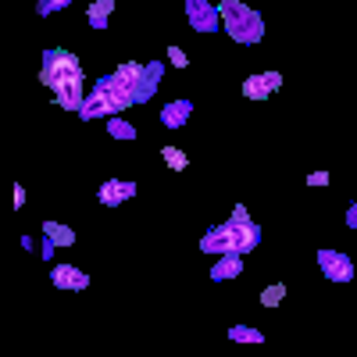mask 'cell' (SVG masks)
Listing matches in <instances>:
<instances>
[{"instance_id": "obj_12", "label": "cell", "mask_w": 357, "mask_h": 357, "mask_svg": "<svg viewBox=\"0 0 357 357\" xmlns=\"http://www.w3.org/2000/svg\"><path fill=\"white\" fill-rule=\"evenodd\" d=\"M100 114H114V107L107 104V97H104L100 89L93 86V89L86 93V100H82V111H79V118H82V122H93V118H100Z\"/></svg>"}, {"instance_id": "obj_7", "label": "cell", "mask_w": 357, "mask_h": 357, "mask_svg": "<svg viewBox=\"0 0 357 357\" xmlns=\"http://www.w3.org/2000/svg\"><path fill=\"white\" fill-rule=\"evenodd\" d=\"M161 75H165V65H161V61L143 65V75H139V79H136V86H132V97H136V104H146V100L154 97V89H158Z\"/></svg>"}, {"instance_id": "obj_21", "label": "cell", "mask_w": 357, "mask_h": 357, "mask_svg": "<svg viewBox=\"0 0 357 357\" xmlns=\"http://www.w3.org/2000/svg\"><path fill=\"white\" fill-rule=\"evenodd\" d=\"M282 296H286V286H282V282L268 286V289L261 293V307H279V304H282Z\"/></svg>"}, {"instance_id": "obj_27", "label": "cell", "mask_w": 357, "mask_h": 357, "mask_svg": "<svg viewBox=\"0 0 357 357\" xmlns=\"http://www.w3.org/2000/svg\"><path fill=\"white\" fill-rule=\"evenodd\" d=\"M229 222H250V215H247V207L240 204V207H232V218Z\"/></svg>"}, {"instance_id": "obj_3", "label": "cell", "mask_w": 357, "mask_h": 357, "mask_svg": "<svg viewBox=\"0 0 357 357\" xmlns=\"http://www.w3.org/2000/svg\"><path fill=\"white\" fill-rule=\"evenodd\" d=\"M97 89H100V93L107 97V104L114 107V114L136 104V97H132V86H129V82H126L122 75H118V72H111V75L97 79Z\"/></svg>"}, {"instance_id": "obj_8", "label": "cell", "mask_w": 357, "mask_h": 357, "mask_svg": "<svg viewBox=\"0 0 357 357\" xmlns=\"http://www.w3.org/2000/svg\"><path fill=\"white\" fill-rule=\"evenodd\" d=\"M50 282H54L57 289H72V293H82V289L89 286V275L82 272V268H75V264H57L54 272H50Z\"/></svg>"}, {"instance_id": "obj_29", "label": "cell", "mask_w": 357, "mask_h": 357, "mask_svg": "<svg viewBox=\"0 0 357 357\" xmlns=\"http://www.w3.org/2000/svg\"><path fill=\"white\" fill-rule=\"evenodd\" d=\"M347 229H357V204L347 211Z\"/></svg>"}, {"instance_id": "obj_13", "label": "cell", "mask_w": 357, "mask_h": 357, "mask_svg": "<svg viewBox=\"0 0 357 357\" xmlns=\"http://www.w3.org/2000/svg\"><path fill=\"white\" fill-rule=\"evenodd\" d=\"M190 114H193V104H190V100H172V104H165V111H161V126H165V129H183Z\"/></svg>"}, {"instance_id": "obj_10", "label": "cell", "mask_w": 357, "mask_h": 357, "mask_svg": "<svg viewBox=\"0 0 357 357\" xmlns=\"http://www.w3.org/2000/svg\"><path fill=\"white\" fill-rule=\"evenodd\" d=\"M129 197H136V183H126V178H107V183L100 186V193H97V200L104 207H118Z\"/></svg>"}, {"instance_id": "obj_19", "label": "cell", "mask_w": 357, "mask_h": 357, "mask_svg": "<svg viewBox=\"0 0 357 357\" xmlns=\"http://www.w3.org/2000/svg\"><path fill=\"white\" fill-rule=\"evenodd\" d=\"M161 158H165V165H168L172 172H186V165H190L186 151H178V146H165V151H161Z\"/></svg>"}, {"instance_id": "obj_15", "label": "cell", "mask_w": 357, "mask_h": 357, "mask_svg": "<svg viewBox=\"0 0 357 357\" xmlns=\"http://www.w3.org/2000/svg\"><path fill=\"white\" fill-rule=\"evenodd\" d=\"M111 11H114V0H93V4L86 8V22H89V29H107Z\"/></svg>"}, {"instance_id": "obj_17", "label": "cell", "mask_w": 357, "mask_h": 357, "mask_svg": "<svg viewBox=\"0 0 357 357\" xmlns=\"http://www.w3.org/2000/svg\"><path fill=\"white\" fill-rule=\"evenodd\" d=\"M243 97L247 100H268V97H272V89H268L264 75H247L243 79Z\"/></svg>"}, {"instance_id": "obj_6", "label": "cell", "mask_w": 357, "mask_h": 357, "mask_svg": "<svg viewBox=\"0 0 357 357\" xmlns=\"http://www.w3.org/2000/svg\"><path fill=\"white\" fill-rule=\"evenodd\" d=\"M200 250H204V254H215V257L232 254V225L225 222V225L207 229V232L200 236Z\"/></svg>"}, {"instance_id": "obj_20", "label": "cell", "mask_w": 357, "mask_h": 357, "mask_svg": "<svg viewBox=\"0 0 357 357\" xmlns=\"http://www.w3.org/2000/svg\"><path fill=\"white\" fill-rule=\"evenodd\" d=\"M229 336L240 340V343H264V333L261 329H250V325H232Z\"/></svg>"}, {"instance_id": "obj_24", "label": "cell", "mask_w": 357, "mask_h": 357, "mask_svg": "<svg viewBox=\"0 0 357 357\" xmlns=\"http://www.w3.org/2000/svg\"><path fill=\"white\" fill-rule=\"evenodd\" d=\"M168 61H172L175 68H186V65H190V57H186L183 47H175V43H172V47H168Z\"/></svg>"}, {"instance_id": "obj_16", "label": "cell", "mask_w": 357, "mask_h": 357, "mask_svg": "<svg viewBox=\"0 0 357 357\" xmlns=\"http://www.w3.org/2000/svg\"><path fill=\"white\" fill-rule=\"evenodd\" d=\"M43 236L54 243V247H72L75 243V232L61 222H43Z\"/></svg>"}, {"instance_id": "obj_2", "label": "cell", "mask_w": 357, "mask_h": 357, "mask_svg": "<svg viewBox=\"0 0 357 357\" xmlns=\"http://www.w3.org/2000/svg\"><path fill=\"white\" fill-rule=\"evenodd\" d=\"M40 82L50 89L61 86V82H82V65H79V57L61 50V47H54L43 54V68H40Z\"/></svg>"}, {"instance_id": "obj_14", "label": "cell", "mask_w": 357, "mask_h": 357, "mask_svg": "<svg viewBox=\"0 0 357 357\" xmlns=\"http://www.w3.org/2000/svg\"><path fill=\"white\" fill-rule=\"evenodd\" d=\"M240 272H243V257L240 254H222L215 261V268H211V279L215 282H225V279H236Z\"/></svg>"}, {"instance_id": "obj_25", "label": "cell", "mask_w": 357, "mask_h": 357, "mask_svg": "<svg viewBox=\"0 0 357 357\" xmlns=\"http://www.w3.org/2000/svg\"><path fill=\"white\" fill-rule=\"evenodd\" d=\"M264 82H268V89H282V72H264Z\"/></svg>"}, {"instance_id": "obj_28", "label": "cell", "mask_w": 357, "mask_h": 357, "mask_svg": "<svg viewBox=\"0 0 357 357\" xmlns=\"http://www.w3.org/2000/svg\"><path fill=\"white\" fill-rule=\"evenodd\" d=\"M22 204H25V186H22V183H15V211H18Z\"/></svg>"}, {"instance_id": "obj_9", "label": "cell", "mask_w": 357, "mask_h": 357, "mask_svg": "<svg viewBox=\"0 0 357 357\" xmlns=\"http://www.w3.org/2000/svg\"><path fill=\"white\" fill-rule=\"evenodd\" d=\"M232 225V254H250L261 243V229L254 222H229Z\"/></svg>"}, {"instance_id": "obj_1", "label": "cell", "mask_w": 357, "mask_h": 357, "mask_svg": "<svg viewBox=\"0 0 357 357\" xmlns=\"http://www.w3.org/2000/svg\"><path fill=\"white\" fill-rule=\"evenodd\" d=\"M218 18L236 43H261L264 36V18L254 8H247L243 0H218Z\"/></svg>"}, {"instance_id": "obj_4", "label": "cell", "mask_w": 357, "mask_h": 357, "mask_svg": "<svg viewBox=\"0 0 357 357\" xmlns=\"http://www.w3.org/2000/svg\"><path fill=\"white\" fill-rule=\"evenodd\" d=\"M186 22H190V29H197V33H215V29L222 25L218 4H211V0H186Z\"/></svg>"}, {"instance_id": "obj_5", "label": "cell", "mask_w": 357, "mask_h": 357, "mask_svg": "<svg viewBox=\"0 0 357 357\" xmlns=\"http://www.w3.org/2000/svg\"><path fill=\"white\" fill-rule=\"evenodd\" d=\"M318 268L325 272V279H333V282H350L354 279V261L340 250H318Z\"/></svg>"}, {"instance_id": "obj_18", "label": "cell", "mask_w": 357, "mask_h": 357, "mask_svg": "<svg viewBox=\"0 0 357 357\" xmlns=\"http://www.w3.org/2000/svg\"><path fill=\"white\" fill-rule=\"evenodd\" d=\"M107 136H111V139H136V126H129L126 118L111 114V118H107Z\"/></svg>"}, {"instance_id": "obj_26", "label": "cell", "mask_w": 357, "mask_h": 357, "mask_svg": "<svg viewBox=\"0 0 357 357\" xmlns=\"http://www.w3.org/2000/svg\"><path fill=\"white\" fill-rule=\"evenodd\" d=\"M307 186H329V172H311L307 175Z\"/></svg>"}, {"instance_id": "obj_23", "label": "cell", "mask_w": 357, "mask_h": 357, "mask_svg": "<svg viewBox=\"0 0 357 357\" xmlns=\"http://www.w3.org/2000/svg\"><path fill=\"white\" fill-rule=\"evenodd\" d=\"M72 0H40L36 4V15H54V11H61V8H68Z\"/></svg>"}, {"instance_id": "obj_22", "label": "cell", "mask_w": 357, "mask_h": 357, "mask_svg": "<svg viewBox=\"0 0 357 357\" xmlns=\"http://www.w3.org/2000/svg\"><path fill=\"white\" fill-rule=\"evenodd\" d=\"M114 72H118V75H122V79H126L129 86H136V79L143 75V65H139V61H126V65H118Z\"/></svg>"}, {"instance_id": "obj_11", "label": "cell", "mask_w": 357, "mask_h": 357, "mask_svg": "<svg viewBox=\"0 0 357 357\" xmlns=\"http://www.w3.org/2000/svg\"><path fill=\"white\" fill-rule=\"evenodd\" d=\"M82 100H86L82 82H61V86L54 89V104H57V107H65V111H72V114L82 111Z\"/></svg>"}]
</instances>
